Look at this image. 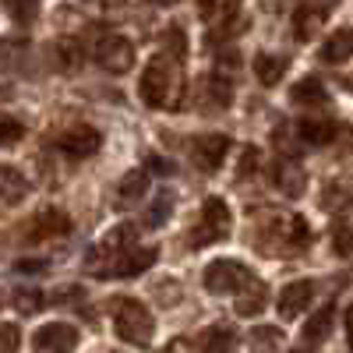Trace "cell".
I'll use <instances>...</instances> for the list:
<instances>
[{"instance_id":"obj_1","label":"cell","mask_w":353,"mask_h":353,"mask_svg":"<svg viewBox=\"0 0 353 353\" xmlns=\"http://www.w3.org/2000/svg\"><path fill=\"white\" fill-rule=\"evenodd\" d=\"M138 92L152 110L176 106V99H181V71H176V61H170L166 53L156 57V61L145 68V78L138 85Z\"/></svg>"},{"instance_id":"obj_2","label":"cell","mask_w":353,"mask_h":353,"mask_svg":"<svg viewBox=\"0 0 353 353\" xmlns=\"http://www.w3.org/2000/svg\"><path fill=\"white\" fill-rule=\"evenodd\" d=\"M110 307H113L117 336H121L124 343H131V346H149V339L156 332V318H152L149 307H145L141 301H134V297H117Z\"/></svg>"},{"instance_id":"obj_3","label":"cell","mask_w":353,"mask_h":353,"mask_svg":"<svg viewBox=\"0 0 353 353\" xmlns=\"http://www.w3.org/2000/svg\"><path fill=\"white\" fill-rule=\"evenodd\" d=\"M307 241H311V230H307L304 216L272 219V223H265L261 233H258V244L269 254H293V251L307 248Z\"/></svg>"},{"instance_id":"obj_4","label":"cell","mask_w":353,"mask_h":353,"mask_svg":"<svg viewBox=\"0 0 353 353\" xmlns=\"http://www.w3.org/2000/svg\"><path fill=\"white\" fill-rule=\"evenodd\" d=\"M230 223H233V216H230V209L219 201V198H209L201 205V216H198V223H194V230H191V248H205V244H216V241H223L226 233H230Z\"/></svg>"},{"instance_id":"obj_5","label":"cell","mask_w":353,"mask_h":353,"mask_svg":"<svg viewBox=\"0 0 353 353\" xmlns=\"http://www.w3.org/2000/svg\"><path fill=\"white\" fill-rule=\"evenodd\" d=\"M251 283H254V272L248 265L230 261V258H219L205 269V290H212V293H237L241 297Z\"/></svg>"},{"instance_id":"obj_6","label":"cell","mask_w":353,"mask_h":353,"mask_svg":"<svg viewBox=\"0 0 353 353\" xmlns=\"http://www.w3.org/2000/svg\"><path fill=\"white\" fill-rule=\"evenodd\" d=\"M134 233H138V230L128 226V223H124V226H117V230H110L106 237L92 248V254L85 258V265H88L92 272H106V265H110L113 258H121L124 251L134 248Z\"/></svg>"},{"instance_id":"obj_7","label":"cell","mask_w":353,"mask_h":353,"mask_svg":"<svg viewBox=\"0 0 353 353\" xmlns=\"http://www.w3.org/2000/svg\"><path fill=\"white\" fill-rule=\"evenodd\" d=\"M96 64L103 71H110V74H128L134 68V46H131V39L117 36V32L103 36L96 43Z\"/></svg>"},{"instance_id":"obj_8","label":"cell","mask_w":353,"mask_h":353,"mask_svg":"<svg viewBox=\"0 0 353 353\" xmlns=\"http://www.w3.org/2000/svg\"><path fill=\"white\" fill-rule=\"evenodd\" d=\"M36 346L39 353H74L78 350V329L68 321H50L36 332Z\"/></svg>"},{"instance_id":"obj_9","label":"cell","mask_w":353,"mask_h":353,"mask_svg":"<svg viewBox=\"0 0 353 353\" xmlns=\"http://www.w3.org/2000/svg\"><path fill=\"white\" fill-rule=\"evenodd\" d=\"M230 152V138L226 134H201L191 141V159L198 163V170L212 173L223 166V156Z\"/></svg>"},{"instance_id":"obj_10","label":"cell","mask_w":353,"mask_h":353,"mask_svg":"<svg viewBox=\"0 0 353 353\" xmlns=\"http://www.w3.org/2000/svg\"><path fill=\"white\" fill-rule=\"evenodd\" d=\"M99 145H103V138H99L96 128H71L57 138V149L71 159H88L92 152H99Z\"/></svg>"},{"instance_id":"obj_11","label":"cell","mask_w":353,"mask_h":353,"mask_svg":"<svg viewBox=\"0 0 353 353\" xmlns=\"http://www.w3.org/2000/svg\"><path fill=\"white\" fill-rule=\"evenodd\" d=\"M64 233H71V219H68V212H61V209H43V212L32 219V226L25 230V241L39 244V241L64 237Z\"/></svg>"},{"instance_id":"obj_12","label":"cell","mask_w":353,"mask_h":353,"mask_svg":"<svg viewBox=\"0 0 353 353\" xmlns=\"http://www.w3.org/2000/svg\"><path fill=\"white\" fill-rule=\"evenodd\" d=\"M311 297H314V283L311 279H297V283H286L283 286V293H279V318H297V314H304V307L311 304Z\"/></svg>"},{"instance_id":"obj_13","label":"cell","mask_w":353,"mask_h":353,"mask_svg":"<svg viewBox=\"0 0 353 353\" xmlns=\"http://www.w3.org/2000/svg\"><path fill=\"white\" fill-rule=\"evenodd\" d=\"M152 265H156V248H131L121 258H113L103 276H138L145 269H152Z\"/></svg>"},{"instance_id":"obj_14","label":"cell","mask_w":353,"mask_h":353,"mask_svg":"<svg viewBox=\"0 0 353 353\" xmlns=\"http://www.w3.org/2000/svg\"><path fill=\"white\" fill-rule=\"evenodd\" d=\"M329 14H332V4H297L293 8V32H297V39L301 43L314 39V32Z\"/></svg>"},{"instance_id":"obj_15","label":"cell","mask_w":353,"mask_h":353,"mask_svg":"<svg viewBox=\"0 0 353 353\" xmlns=\"http://www.w3.org/2000/svg\"><path fill=\"white\" fill-rule=\"evenodd\" d=\"M301 138H304V145H332L336 138H339V124L336 121H329V117H307V121H301Z\"/></svg>"},{"instance_id":"obj_16","label":"cell","mask_w":353,"mask_h":353,"mask_svg":"<svg viewBox=\"0 0 353 353\" xmlns=\"http://www.w3.org/2000/svg\"><path fill=\"white\" fill-rule=\"evenodd\" d=\"M293 103H297V106H325L329 103V88H325V81H321V78H314V74H307V78H301L297 85H293Z\"/></svg>"},{"instance_id":"obj_17","label":"cell","mask_w":353,"mask_h":353,"mask_svg":"<svg viewBox=\"0 0 353 353\" xmlns=\"http://www.w3.org/2000/svg\"><path fill=\"white\" fill-rule=\"evenodd\" d=\"M233 346H237V332H233V325H209V329H201V336H198V350L201 353H230Z\"/></svg>"},{"instance_id":"obj_18","label":"cell","mask_w":353,"mask_h":353,"mask_svg":"<svg viewBox=\"0 0 353 353\" xmlns=\"http://www.w3.org/2000/svg\"><path fill=\"white\" fill-rule=\"evenodd\" d=\"M318 57H321L325 64H343V61H350V57H353V28H339V32H332Z\"/></svg>"},{"instance_id":"obj_19","label":"cell","mask_w":353,"mask_h":353,"mask_svg":"<svg viewBox=\"0 0 353 353\" xmlns=\"http://www.w3.org/2000/svg\"><path fill=\"white\" fill-rule=\"evenodd\" d=\"M286 68H290V61H286V57H279V53H258L254 57V74H258V81L265 88L279 85V78L286 74Z\"/></svg>"},{"instance_id":"obj_20","label":"cell","mask_w":353,"mask_h":353,"mask_svg":"<svg viewBox=\"0 0 353 353\" xmlns=\"http://www.w3.org/2000/svg\"><path fill=\"white\" fill-rule=\"evenodd\" d=\"M276 184H279V191H286L290 198H297V194H304V188H307V176H304V166L301 163H279L276 166Z\"/></svg>"},{"instance_id":"obj_21","label":"cell","mask_w":353,"mask_h":353,"mask_svg":"<svg viewBox=\"0 0 353 353\" xmlns=\"http://www.w3.org/2000/svg\"><path fill=\"white\" fill-rule=\"evenodd\" d=\"M198 11H201V18H209L212 36H226L230 32V21L241 14V4H201Z\"/></svg>"},{"instance_id":"obj_22","label":"cell","mask_w":353,"mask_h":353,"mask_svg":"<svg viewBox=\"0 0 353 353\" xmlns=\"http://www.w3.org/2000/svg\"><path fill=\"white\" fill-rule=\"evenodd\" d=\"M28 191V181L14 170V166H0V201H8V205H18Z\"/></svg>"},{"instance_id":"obj_23","label":"cell","mask_w":353,"mask_h":353,"mask_svg":"<svg viewBox=\"0 0 353 353\" xmlns=\"http://www.w3.org/2000/svg\"><path fill=\"white\" fill-rule=\"evenodd\" d=\"M145 191H149V173L134 170V173H128L124 181H121V191H117L121 198H117V201H121L124 209H131V205H138V201L145 198Z\"/></svg>"},{"instance_id":"obj_24","label":"cell","mask_w":353,"mask_h":353,"mask_svg":"<svg viewBox=\"0 0 353 353\" xmlns=\"http://www.w3.org/2000/svg\"><path fill=\"white\" fill-rule=\"evenodd\" d=\"M265 301H269V286L254 279V283L241 293V297H237V314H241V318H254V314L265 307Z\"/></svg>"},{"instance_id":"obj_25","label":"cell","mask_w":353,"mask_h":353,"mask_svg":"<svg viewBox=\"0 0 353 353\" xmlns=\"http://www.w3.org/2000/svg\"><path fill=\"white\" fill-rule=\"evenodd\" d=\"M332 321H336V304L318 307V314L307 321V329H304V339H307V343H321V339L332 332Z\"/></svg>"},{"instance_id":"obj_26","label":"cell","mask_w":353,"mask_h":353,"mask_svg":"<svg viewBox=\"0 0 353 353\" xmlns=\"http://www.w3.org/2000/svg\"><path fill=\"white\" fill-rule=\"evenodd\" d=\"M205 96H209V106L212 110H226L233 103V85L223 74H212L209 81H205Z\"/></svg>"},{"instance_id":"obj_27","label":"cell","mask_w":353,"mask_h":353,"mask_svg":"<svg viewBox=\"0 0 353 353\" xmlns=\"http://www.w3.org/2000/svg\"><path fill=\"white\" fill-rule=\"evenodd\" d=\"M251 346H254V353H276V350L283 346V332H279L276 325L254 329V332H251Z\"/></svg>"},{"instance_id":"obj_28","label":"cell","mask_w":353,"mask_h":353,"mask_svg":"<svg viewBox=\"0 0 353 353\" xmlns=\"http://www.w3.org/2000/svg\"><path fill=\"white\" fill-rule=\"evenodd\" d=\"M57 61H61V68H78L81 64V43L78 39H61L57 43Z\"/></svg>"},{"instance_id":"obj_29","label":"cell","mask_w":353,"mask_h":353,"mask_svg":"<svg viewBox=\"0 0 353 353\" xmlns=\"http://www.w3.org/2000/svg\"><path fill=\"white\" fill-rule=\"evenodd\" d=\"M21 138H25L21 121H14V117H8V113H0V145H14Z\"/></svg>"},{"instance_id":"obj_30","label":"cell","mask_w":353,"mask_h":353,"mask_svg":"<svg viewBox=\"0 0 353 353\" xmlns=\"http://www.w3.org/2000/svg\"><path fill=\"white\" fill-rule=\"evenodd\" d=\"M18 346H21L18 325H11V321H0V353H18Z\"/></svg>"},{"instance_id":"obj_31","label":"cell","mask_w":353,"mask_h":353,"mask_svg":"<svg viewBox=\"0 0 353 353\" xmlns=\"http://www.w3.org/2000/svg\"><path fill=\"white\" fill-rule=\"evenodd\" d=\"M14 304H18V311L32 314V311L43 307V293H39V290H18V293H14Z\"/></svg>"},{"instance_id":"obj_32","label":"cell","mask_w":353,"mask_h":353,"mask_svg":"<svg viewBox=\"0 0 353 353\" xmlns=\"http://www.w3.org/2000/svg\"><path fill=\"white\" fill-rule=\"evenodd\" d=\"M170 209H173V194H170V191H159L156 209L149 212V226H163V219L170 216Z\"/></svg>"},{"instance_id":"obj_33","label":"cell","mask_w":353,"mask_h":353,"mask_svg":"<svg viewBox=\"0 0 353 353\" xmlns=\"http://www.w3.org/2000/svg\"><path fill=\"white\" fill-rule=\"evenodd\" d=\"M336 251H339V254H350V251H353V230H350L346 223L336 226Z\"/></svg>"},{"instance_id":"obj_34","label":"cell","mask_w":353,"mask_h":353,"mask_svg":"<svg viewBox=\"0 0 353 353\" xmlns=\"http://www.w3.org/2000/svg\"><path fill=\"white\" fill-rule=\"evenodd\" d=\"M163 43H166V50H173V53H170L173 61H181V57H184V36L176 32V28H173V32H166V36H163Z\"/></svg>"},{"instance_id":"obj_35","label":"cell","mask_w":353,"mask_h":353,"mask_svg":"<svg viewBox=\"0 0 353 353\" xmlns=\"http://www.w3.org/2000/svg\"><path fill=\"white\" fill-rule=\"evenodd\" d=\"M145 166H149L152 173H159V176H170L173 173V163H166L163 156H149V159H145ZM149 170H145V173H149Z\"/></svg>"},{"instance_id":"obj_36","label":"cell","mask_w":353,"mask_h":353,"mask_svg":"<svg viewBox=\"0 0 353 353\" xmlns=\"http://www.w3.org/2000/svg\"><path fill=\"white\" fill-rule=\"evenodd\" d=\"M8 11H11L18 21H32V18L39 14V8H36V4H11Z\"/></svg>"},{"instance_id":"obj_37","label":"cell","mask_w":353,"mask_h":353,"mask_svg":"<svg viewBox=\"0 0 353 353\" xmlns=\"http://www.w3.org/2000/svg\"><path fill=\"white\" fill-rule=\"evenodd\" d=\"M254 163H258V152L254 149H244V156H241V176L254 173Z\"/></svg>"},{"instance_id":"obj_38","label":"cell","mask_w":353,"mask_h":353,"mask_svg":"<svg viewBox=\"0 0 353 353\" xmlns=\"http://www.w3.org/2000/svg\"><path fill=\"white\" fill-rule=\"evenodd\" d=\"M18 272H46V261H18Z\"/></svg>"},{"instance_id":"obj_39","label":"cell","mask_w":353,"mask_h":353,"mask_svg":"<svg viewBox=\"0 0 353 353\" xmlns=\"http://www.w3.org/2000/svg\"><path fill=\"white\" fill-rule=\"evenodd\" d=\"M346 332H350V353H353V304L346 307Z\"/></svg>"},{"instance_id":"obj_40","label":"cell","mask_w":353,"mask_h":353,"mask_svg":"<svg viewBox=\"0 0 353 353\" xmlns=\"http://www.w3.org/2000/svg\"><path fill=\"white\" fill-rule=\"evenodd\" d=\"M293 353H311V350H293Z\"/></svg>"}]
</instances>
